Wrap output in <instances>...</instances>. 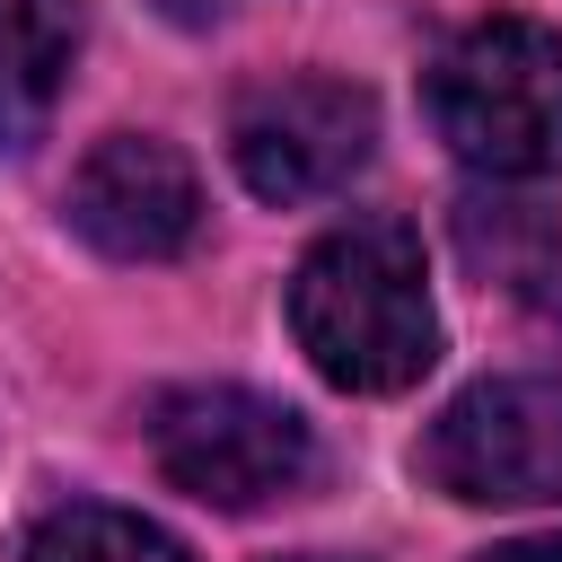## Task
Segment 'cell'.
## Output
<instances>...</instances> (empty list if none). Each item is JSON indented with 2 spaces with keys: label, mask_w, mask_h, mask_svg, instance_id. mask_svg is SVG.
Segmentation results:
<instances>
[{
  "label": "cell",
  "mask_w": 562,
  "mask_h": 562,
  "mask_svg": "<svg viewBox=\"0 0 562 562\" xmlns=\"http://www.w3.org/2000/svg\"><path fill=\"white\" fill-rule=\"evenodd\" d=\"M290 334L307 369L342 395H395L439 360V307L422 237L404 220H342L290 272Z\"/></svg>",
  "instance_id": "cell-1"
},
{
  "label": "cell",
  "mask_w": 562,
  "mask_h": 562,
  "mask_svg": "<svg viewBox=\"0 0 562 562\" xmlns=\"http://www.w3.org/2000/svg\"><path fill=\"white\" fill-rule=\"evenodd\" d=\"M430 123L492 184L553 176L562 167V35L536 18L465 26L430 70Z\"/></svg>",
  "instance_id": "cell-2"
},
{
  "label": "cell",
  "mask_w": 562,
  "mask_h": 562,
  "mask_svg": "<svg viewBox=\"0 0 562 562\" xmlns=\"http://www.w3.org/2000/svg\"><path fill=\"white\" fill-rule=\"evenodd\" d=\"M149 457L176 492L211 509H272L316 474L307 422L255 386H167L149 404Z\"/></svg>",
  "instance_id": "cell-3"
},
{
  "label": "cell",
  "mask_w": 562,
  "mask_h": 562,
  "mask_svg": "<svg viewBox=\"0 0 562 562\" xmlns=\"http://www.w3.org/2000/svg\"><path fill=\"white\" fill-rule=\"evenodd\" d=\"M422 483L474 509L562 501V378H483L422 430Z\"/></svg>",
  "instance_id": "cell-4"
},
{
  "label": "cell",
  "mask_w": 562,
  "mask_h": 562,
  "mask_svg": "<svg viewBox=\"0 0 562 562\" xmlns=\"http://www.w3.org/2000/svg\"><path fill=\"white\" fill-rule=\"evenodd\" d=\"M369 140H378V97L334 70H281V79L246 88L228 114V158H237L246 193L281 202V211L351 184L369 167Z\"/></svg>",
  "instance_id": "cell-5"
},
{
  "label": "cell",
  "mask_w": 562,
  "mask_h": 562,
  "mask_svg": "<svg viewBox=\"0 0 562 562\" xmlns=\"http://www.w3.org/2000/svg\"><path fill=\"white\" fill-rule=\"evenodd\" d=\"M70 228L114 263H167L202 228L193 158L158 132H105L70 176Z\"/></svg>",
  "instance_id": "cell-6"
},
{
  "label": "cell",
  "mask_w": 562,
  "mask_h": 562,
  "mask_svg": "<svg viewBox=\"0 0 562 562\" xmlns=\"http://www.w3.org/2000/svg\"><path fill=\"white\" fill-rule=\"evenodd\" d=\"M79 0H0V149H26L70 79Z\"/></svg>",
  "instance_id": "cell-7"
},
{
  "label": "cell",
  "mask_w": 562,
  "mask_h": 562,
  "mask_svg": "<svg viewBox=\"0 0 562 562\" xmlns=\"http://www.w3.org/2000/svg\"><path fill=\"white\" fill-rule=\"evenodd\" d=\"M457 246H465V263H474L483 281H501V290H544L553 263H562V228H553V211L527 202V193H465V202H457Z\"/></svg>",
  "instance_id": "cell-8"
},
{
  "label": "cell",
  "mask_w": 562,
  "mask_h": 562,
  "mask_svg": "<svg viewBox=\"0 0 562 562\" xmlns=\"http://www.w3.org/2000/svg\"><path fill=\"white\" fill-rule=\"evenodd\" d=\"M26 562H193V553H184L167 527H149L140 509H114V501H70V509L35 518Z\"/></svg>",
  "instance_id": "cell-9"
},
{
  "label": "cell",
  "mask_w": 562,
  "mask_h": 562,
  "mask_svg": "<svg viewBox=\"0 0 562 562\" xmlns=\"http://www.w3.org/2000/svg\"><path fill=\"white\" fill-rule=\"evenodd\" d=\"M176 26H211V18H228V9H246V0H158Z\"/></svg>",
  "instance_id": "cell-10"
},
{
  "label": "cell",
  "mask_w": 562,
  "mask_h": 562,
  "mask_svg": "<svg viewBox=\"0 0 562 562\" xmlns=\"http://www.w3.org/2000/svg\"><path fill=\"white\" fill-rule=\"evenodd\" d=\"M483 562H562V536H527V544H492Z\"/></svg>",
  "instance_id": "cell-11"
}]
</instances>
